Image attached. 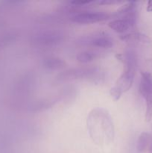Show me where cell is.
<instances>
[{"mask_svg": "<svg viewBox=\"0 0 152 153\" xmlns=\"http://www.w3.org/2000/svg\"><path fill=\"white\" fill-rule=\"evenodd\" d=\"M100 56V52L97 50H92V49H88V50L82 51L79 52L76 56V59L79 63L81 64H88Z\"/></svg>", "mask_w": 152, "mask_h": 153, "instance_id": "cell-11", "label": "cell"}, {"mask_svg": "<svg viewBox=\"0 0 152 153\" xmlns=\"http://www.w3.org/2000/svg\"><path fill=\"white\" fill-rule=\"evenodd\" d=\"M152 145V135L149 133L142 132L137 140V150L139 153H143L148 150L149 147Z\"/></svg>", "mask_w": 152, "mask_h": 153, "instance_id": "cell-10", "label": "cell"}, {"mask_svg": "<svg viewBox=\"0 0 152 153\" xmlns=\"http://www.w3.org/2000/svg\"><path fill=\"white\" fill-rule=\"evenodd\" d=\"M64 35L63 32L57 30H49L39 33L34 37V43L40 46H57L62 43L63 40Z\"/></svg>", "mask_w": 152, "mask_h": 153, "instance_id": "cell-5", "label": "cell"}, {"mask_svg": "<svg viewBox=\"0 0 152 153\" xmlns=\"http://www.w3.org/2000/svg\"><path fill=\"white\" fill-rule=\"evenodd\" d=\"M101 76V70L97 67L72 68L60 73L56 76L58 82H66L77 79H98Z\"/></svg>", "mask_w": 152, "mask_h": 153, "instance_id": "cell-2", "label": "cell"}, {"mask_svg": "<svg viewBox=\"0 0 152 153\" xmlns=\"http://www.w3.org/2000/svg\"><path fill=\"white\" fill-rule=\"evenodd\" d=\"M110 94L114 101H118V100L120 99L121 96L122 95V93H121L115 86H113V88H111V89L110 90Z\"/></svg>", "mask_w": 152, "mask_h": 153, "instance_id": "cell-14", "label": "cell"}, {"mask_svg": "<svg viewBox=\"0 0 152 153\" xmlns=\"http://www.w3.org/2000/svg\"><path fill=\"white\" fill-rule=\"evenodd\" d=\"M137 67L125 66V70L122 73L118 80L116 81V85H114L122 94L129 91L134 83V77L136 75Z\"/></svg>", "mask_w": 152, "mask_h": 153, "instance_id": "cell-7", "label": "cell"}, {"mask_svg": "<svg viewBox=\"0 0 152 153\" xmlns=\"http://www.w3.org/2000/svg\"><path fill=\"white\" fill-rule=\"evenodd\" d=\"M147 10L149 12H152V1H148Z\"/></svg>", "mask_w": 152, "mask_h": 153, "instance_id": "cell-17", "label": "cell"}, {"mask_svg": "<svg viewBox=\"0 0 152 153\" xmlns=\"http://www.w3.org/2000/svg\"><path fill=\"white\" fill-rule=\"evenodd\" d=\"M121 39L125 41H134V42H142V43H148L149 38L145 35L139 34V33H130L125 35L121 36Z\"/></svg>", "mask_w": 152, "mask_h": 153, "instance_id": "cell-12", "label": "cell"}, {"mask_svg": "<svg viewBox=\"0 0 152 153\" xmlns=\"http://www.w3.org/2000/svg\"><path fill=\"white\" fill-rule=\"evenodd\" d=\"M139 93L146 102L145 120L149 122L152 119V75L147 72L141 73Z\"/></svg>", "mask_w": 152, "mask_h": 153, "instance_id": "cell-4", "label": "cell"}, {"mask_svg": "<svg viewBox=\"0 0 152 153\" xmlns=\"http://www.w3.org/2000/svg\"><path fill=\"white\" fill-rule=\"evenodd\" d=\"M95 3L94 1H73L70 2V4H73L74 6H77V7H82V6H86L87 4Z\"/></svg>", "mask_w": 152, "mask_h": 153, "instance_id": "cell-16", "label": "cell"}, {"mask_svg": "<svg viewBox=\"0 0 152 153\" xmlns=\"http://www.w3.org/2000/svg\"><path fill=\"white\" fill-rule=\"evenodd\" d=\"M120 2H122V1H116V0H99V1H95V3L100 4V5H109V4H119Z\"/></svg>", "mask_w": 152, "mask_h": 153, "instance_id": "cell-15", "label": "cell"}, {"mask_svg": "<svg viewBox=\"0 0 152 153\" xmlns=\"http://www.w3.org/2000/svg\"><path fill=\"white\" fill-rule=\"evenodd\" d=\"M148 152H149V153H152V145L150 146V147H149V149H148Z\"/></svg>", "mask_w": 152, "mask_h": 153, "instance_id": "cell-18", "label": "cell"}, {"mask_svg": "<svg viewBox=\"0 0 152 153\" xmlns=\"http://www.w3.org/2000/svg\"><path fill=\"white\" fill-rule=\"evenodd\" d=\"M137 19L129 18H119L112 20L108 23V26L117 33H125L128 30L132 29L135 27Z\"/></svg>", "mask_w": 152, "mask_h": 153, "instance_id": "cell-8", "label": "cell"}, {"mask_svg": "<svg viewBox=\"0 0 152 153\" xmlns=\"http://www.w3.org/2000/svg\"><path fill=\"white\" fill-rule=\"evenodd\" d=\"M87 126L91 137L97 143L100 140H111L113 137V126L108 112L96 108L89 113Z\"/></svg>", "mask_w": 152, "mask_h": 153, "instance_id": "cell-1", "label": "cell"}, {"mask_svg": "<svg viewBox=\"0 0 152 153\" xmlns=\"http://www.w3.org/2000/svg\"><path fill=\"white\" fill-rule=\"evenodd\" d=\"M80 46L98 49H109L113 46V40L105 32H96L80 37L77 42Z\"/></svg>", "mask_w": 152, "mask_h": 153, "instance_id": "cell-3", "label": "cell"}, {"mask_svg": "<svg viewBox=\"0 0 152 153\" xmlns=\"http://www.w3.org/2000/svg\"><path fill=\"white\" fill-rule=\"evenodd\" d=\"M137 1H128L125 3L123 5L121 6L116 12V15H118L120 17L125 16L130 12L133 11L134 10H137Z\"/></svg>", "mask_w": 152, "mask_h": 153, "instance_id": "cell-13", "label": "cell"}, {"mask_svg": "<svg viewBox=\"0 0 152 153\" xmlns=\"http://www.w3.org/2000/svg\"><path fill=\"white\" fill-rule=\"evenodd\" d=\"M110 16V14L104 12L84 11L73 14L71 20L73 22L79 24H91L107 20Z\"/></svg>", "mask_w": 152, "mask_h": 153, "instance_id": "cell-6", "label": "cell"}, {"mask_svg": "<svg viewBox=\"0 0 152 153\" xmlns=\"http://www.w3.org/2000/svg\"><path fill=\"white\" fill-rule=\"evenodd\" d=\"M44 68L49 70H60L66 66V63L63 59L57 57H49L43 61Z\"/></svg>", "mask_w": 152, "mask_h": 153, "instance_id": "cell-9", "label": "cell"}]
</instances>
